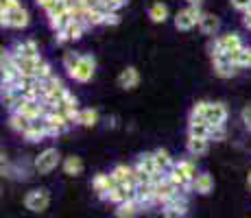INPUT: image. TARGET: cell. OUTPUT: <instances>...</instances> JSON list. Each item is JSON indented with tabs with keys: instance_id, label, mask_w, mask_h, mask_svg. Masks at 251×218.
Returning <instances> with one entry per match:
<instances>
[{
	"instance_id": "20",
	"label": "cell",
	"mask_w": 251,
	"mask_h": 218,
	"mask_svg": "<svg viewBox=\"0 0 251 218\" xmlns=\"http://www.w3.org/2000/svg\"><path fill=\"white\" fill-rule=\"evenodd\" d=\"M138 166L142 168L144 172H149L153 179L155 177H160V174H164V172H160V168H157V164H155V155L153 153H142L138 157Z\"/></svg>"
},
{
	"instance_id": "35",
	"label": "cell",
	"mask_w": 251,
	"mask_h": 218,
	"mask_svg": "<svg viewBox=\"0 0 251 218\" xmlns=\"http://www.w3.org/2000/svg\"><path fill=\"white\" fill-rule=\"evenodd\" d=\"M229 2H231V7H234L236 9V11H249V9H251V0H229Z\"/></svg>"
},
{
	"instance_id": "19",
	"label": "cell",
	"mask_w": 251,
	"mask_h": 218,
	"mask_svg": "<svg viewBox=\"0 0 251 218\" xmlns=\"http://www.w3.org/2000/svg\"><path fill=\"white\" fill-rule=\"evenodd\" d=\"M192 188H195L197 194H210V192L214 190V177L207 172H199L195 183H192Z\"/></svg>"
},
{
	"instance_id": "11",
	"label": "cell",
	"mask_w": 251,
	"mask_h": 218,
	"mask_svg": "<svg viewBox=\"0 0 251 218\" xmlns=\"http://www.w3.org/2000/svg\"><path fill=\"white\" fill-rule=\"evenodd\" d=\"M212 124L205 118H188V138H210Z\"/></svg>"
},
{
	"instance_id": "40",
	"label": "cell",
	"mask_w": 251,
	"mask_h": 218,
	"mask_svg": "<svg viewBox=\"0 0 251 218\" xmlns=\"http://www.w3.org/2000/svg\"><path fill=\"white\" fill-rule=\"evenodd\" d=\"M243 24H245V28H249V31H251V9L243 13Z\"/></svg>"
},
{
	"instance_id": "23",
	"label": "cell",
	"mask_w": 251,
	"mask_h": 218,
	"mask_svg": "<svg viewBox=\"0 0 251 218\" xmlns=\"http://www.w3.org/2000/svg\"><path fill=\"white\" fill-rule=\"evenodd\" d=\"M61 168H64V172L68 174V177H79V174L83 172V162H81V157H76V155H70V157L64 159Z\"/></svg>"
},
{
	"instance_id": "30",
	"label": "cell",
	"mask_w": 251,
	"mask_h": 218,
	"mask_svg": "<svg viewBox=\"0 0 251 218\" xmlns=\"http://www.w3.org/2000/svg\"><path fill=\"white\" fill-rule=\"evenodd\" d=\"M52 74H55V72H52L50 64H48L46 59H42V61H40V66H37L35 79H37V81H44V79H48V76H52Z\"/></svg>"
},
{
	"instance_id": "31",
	"label": "cell",
	"mask_w": 251,
	"mask_h": 218,
	"mask_svg": "<svg viewBox=\"0 0 251 218\" xmlns=\"http://www.w3.org/2000/svg\"><path fill=\"white\" fill-rule=\"evenodd\" d=\"M127 2H129V0H103V4H100V7L107 9V11H118V9H123Z\"/></svg>"
},
{
	"instance_id": "26",
	"label": "cell",
	"mask_w": 251,
	"mask_h": 218,
	"mask_svg": "<svg viewBox=\"0 0 251 218\" xmlns=\"http://www.w3.org/2000/svg\"><path fill=\"white\" fill-rule=\"evenodd\" d=\"M99 111L96 109H92V107H85V109H81L79 111V124L81 127H96L99 124Z\"/></svg>"
},
{
	"instance_id": "39",
	"label": "cell",
	"mask_w": 251,
	"mask_h": 218,
	"mask_svg": "<svg viewBox=\"0 0 251 218\" xmlns=\"http://www.w3.org/2000/svg\"><path fill=\"white\" fill-rule=\"evenodd\" d=\"M81 2H83L88 9H96V7H100V4H103V0H81Z\"/></svg>"
},
{
	"instance_id": "18",
	"label": "cell",
	"mask_w": 251,
	"mask_h": 218,
	"mask_svg": "<svg viewBox=\"0 0 251 218\" xmlns=\"http://www.w3.org/2000/svg\"><path fill=\"white\" fill-rule=\"evenodd\" d=\"M31 122H33V120L26 118V116L20 114V111H11V114H9V127L16 131V133L24 135L28 131V127H31Z\"/></svg>"
},
{
	"instance_id": "12",
	"label": "cell",
	"mask_w": 251,
	"mask_h": 218,
	"mask_svg": "<svg viewBox=\"0 0 251 218\" xmlns=\"http://www.w3.org/2000/svg\"><path fill=\"white\" fill-rule=\"evenodd\" d=\"M11 52L16 57H40V46H37L35 40H22V42H16L11 48Z\"/></svg>"
},
{
	"instance_id": "29",
	"label": "cell",
	"mask_w": 251,
	"mask_h": 218,
	"mask_svg": "<svg viewBox=\"0 0 251 218\" xmlns=\"http://www.w3.org/2000/svg\"><path fill=\"white\" fill-rule=\"evenodd\" d=\"M81 52H76V50H68V52H64V68L68 70V74L72 70H75L76 66H79V61H81Z\"/></svg>"
},
{
	"instance_id": "28",
	"label": "cell",
	"mask_w": 251,
	"mask_h": 218,
	"mask_svg": "<svg viewBox=\"0 0 251 218\" xmlns=\"http://www.w3.org/2000/svg\"><path fill=\"white\" fill-rule=\"evenodd\" d=\"M85 24H88V26H100V24H105V9L103 7L90 9L88 18H85Z\"/></svg>"
},
{
	"instance_id": "6",
	"label": "cell",
	"mask_w": 251,
	"mask_h": 218,
	"mask_svg": "<svg viewBox=\"0 0 251 218\" xmlns=\"http://www.w3.org/2000/svg\"><path fill=\"white\" fill-rule=\"evenodd\" d=\"M44 120H46V124H48V131H50V135H61V133H66V131L72 127L70 120L66 118L64 114H59L57 109H48V114L44 116Z\"/></svg>"
},
{
	"instance_id": "9",
	"label": "cell",
	"mask_w": 251,
	"mask_h": 218,
	"mask_svg": "<svg viewBox=\"0 0 251 218\" xmlns=\"http://www.w3.org/2000/svg\"><path fill=\"white\" fill-rule=\"evenodd\" d=\"M212 64H214L216 76H221V79H231V76H236V74H238V70H240V66H236L227 55L214 57V59H212Z\"/></svg>"
},
{
	"instance_id": "42",
	"label": "cell",
	"mask_w": 251,
	"mask_h": 218,
	"mask_svg": "<svg viewBox=\"0 0 251 218\" xmlns=\"http://www.w3.org/2000/svg\"><path fill=\"white\" fill-rule=\"evenodd\" d=\"M186 2H188V4H195V7H201L205 0H186Z\"/></svg>"
},
{
	"instance_id": "17",
	"label": "cell",
	"mask_w": 251,
	"mask_h": 218,
	"mask_svg": "<svg viewBox=\"0 0 251 218\" xmlns=\"http://www.w3.org/2000/svg\"><path fill=\"white\" fill-rule=\"evenodd\" d=\"M142 212V203L140 201H125L116 207V218H136Z\"/></svg>"
},
{
	"instance_id": "22",
	"label": "cell",
	"mask_w": 251,
	"mask_h": 218,
	"mask_svg": "<svg viewBox=\"0 0 251 218\" xmlns=\"http://www.w3.org/2000/svg\"><path fill=\"white\" fill-rule=\"evenodd\" d=\"M173 168H175L177 172H181L183 177H186L188 181H192V183H195L197 174H199L197 172V164L192 162V159H179V162H175V166Z\"/></svg>"
},
{
	"instance_id": "1",
	"label": "cell",
	"mask_w": 251,
	"mask_h": 218,
	"mask_svg": "<svg viewBox=\"0 0 251 218\" xmlns=\"http://www.w3.org/2000/svg\"><path fill=\"white\" fill-rule=\"evenodd\" d=\"M201 16H203L201 7L188 4V7H183V9L177 11V16H175V28H177V31H190V28L199 26Z\"/></svg>"
},
{
	"instance_id": "10",
	"label": "cell",
	"mask_w": 251,
	"mask_h": 218,
	"mask_svg": "<svg viewBox=\"0 0 251 218\" xmlns=\"http://www.w3.org/2000/svg\"><path fill=\"white\" fill-rule=\"evenodd\" d=\"M50 138V131H48V124L44 118H37L31 122V127H28V131L24 133V140L26 142H42V140Z\"/></svg>"
},
{
	"instance_id": "14",
	"label": "cell",
	"mask_w": 251,
	"mask_h": 218,
	"mask_svg": "<svg viewBox=\"0 0 251 218\" xmlns=\"http://www.w3.org/2000/svg\"><path fill=\"white\" fill-rule=\"evenodd\" d=\"M199 31L207 37H214L216 33L221 31V20L214 16V13H203L199 20Z\"/></svg>"
},
{
	"instance_id": "36",
	"label": "cell",
	"mask_w": 251,
	"mask_h": 218,
	"mask_svg": "<svg viewBox=\"0 0 251 218\" xmlns=\"http://www.w3.org/2000/svg\"><path fill=\"white\" fill-rule=\"evenodd\" d=\"M210 140H216V142L225 140V127H212V131H210Z\"/></svg>"
},
{
	"instance_id": "32",
	"label": "cell",
	"mask_w": 251,
	"mask_h": 218,
	"mask_svg": "<svg viewBox=\"0 0 251 218\" xmlns=\"http://www.w3.org/2000/svg\"><path fill=\"white\" fill-rule=\"evenodd\" d=\"M18 7H22L20 0H0V13H11Z\"/></svg>"
},
{
	"instance_id": "15",
	"label": "cell",
	"mask_w": 251,
	"mask_h": 218,
	"mask_svg": "<svg viewBox=\"0 0 251 218\" xmlns=\"http://www.w3.org/2000/svg\"><path fill=\"white\" fill-rule=\"evenodd\" d=\"M28 22H31V16H28V11L24 7H18L9 13V28H18V31H22V28L28 26Z\"/></svg>"
},
{
	"instance_id": "7",
	"label": "cell",
	"mask_w": 251,
	"mask_h": 218,
	"mask_svg": "<svg viewBox=\"0 0 251 218\" xmlns=\"http://www.w3.org/2000/svg\"><path fill=\"white\" fill-rule=\"evenodd\" d=\"M227 107L223 103H210L207 100L205 107V120L212 124V127H225V120H227Z\"/></svg>"
},
{
	"instance_id": "5",
	"label": "cell",
	"mask_w": 251,
	"mask_h": 218,
	"mask_svg": "<svg viewBox=\"0 0 251 218\" xmlns=\"http://www.w3.org/2000/svg\"><path fill=\"white\" fill-rule=\"evenodd\" d=\"M188 214V198L183 192H177L171 201L164 203V218H183Z\"/></svg>"
},
{
	"instance_id": "43",
	"label": "cell",
	"mask_w": 251,
	"mask_h": 218,
	"mask_svg": "<svg viewBox=\"0 0 251 218\" xmlns=\"http://www.w3.org/2000/svg\"><path fill=\"white\" fill-rule=\"evenodd\" d=\"M247 186L251 188V170H249V174H247Z\"/></svg>"
},
{
	"instance_id": "37",
	"label": "cell",
	"mask_w": 251,
	"mask_h": 218,
	"mask_svg": "<svg viewBox=\"0 0 251 218\" xmlns=\"http://www.w3.org/2000/svg\"><path fill=\"white\" fill-rule=\"evenodd\" d=\"M240 68H249V70H251V46H245V52H243V61H240Z\"/></svg>"
},
{
	"instance_id": "3",
	"label": "cell",
	"mask_w": 251,
	"mask_h": 218,
	"mask_svg": "<svg viewBox=\"0 0 251 218\" xmlns=\"http://www.w3.org/2000/svg\"><path fill=\"white\" fill-rule=\"evenodd\" d=\"M48 205H50V194L46 188H35L24 196V207L35 212V214H42L44 210H48Z\"/></svg>"
},
{
	"instance_id": "27",
	"label": "cell",
	"mask_w": 251,
	"mask_h": 218,
	"mask_svg": "<svg viewBox=\"0 0 251 218\" xmlns=\"http://www.w3.org/2000/svg\"><path fill=\"white\" fill-rule=\"evenodd\" d=\"M112 177L116 179V183H127L131 181L133 177V166H127V164H118V166L112 170Z\"/></svg>"
},
{
	"instance_id": "13",
	"label": "cell",
	"mask_w": 251,
	"mask_h": 218,
	"mask_svg": "<svg viewBox=\"0 0 251 218\" xmlns=\"http://www.w3.org/2000/svg\"><path fill=\"white\" fill-rule=\"evenodd\" d=\"M138 83H140V72L133 66H127L118 74V87H123V90H136Z\"/></svg>"
},
{
	"instance_id": "4",
	"label": "cell",
	"mask_w": 251,
	"mask_h": 218,
	"mask_svg": "<svg viewBox=\"0 0 251 218\" xmlns=\"http://www.w3.org/2000/svg\"><path fill=\"white\" fill-rule=\"evenodd\" d=\"M94 72H96V59L92 55H83L79 61V66L70 72V76L76 81V83H88V81L94 79Z\"/></svg>"
},
{
	"instance_id": "8",
	"label": "cell",
	"mask_w": 251,
	"mask_h": 218,
	"mask_svg": "<svg viewBox=\"0 0 251 218\" xmlns=\"http://www.w3.org/2000/svg\"><path fill=\"white\" fill-rule=\"evenodd\" d=\"M116 186H118V183H116V179L112 177V172H109V174L99 172L94 179H92V188H94V192H96V194H99L100 198H105V201H107L109 192H112Z\"/></svg>"
},
{
	"instance_id": "38",
	"label": "cell",
	"mask_w": 251,
	"mask_h": 218,
	"mask_svg": "<svg viewBox=\"0 0 251 218\" xmlns=\"http://www.w3.org/2000/svg\"><path fill=\"white\" fill-rule=\"evenodd\" d=\"M55 42H57V44H59V46H61V44L70 42V37L66 35V31H57V35H55Z\"/></svg>"
},
{
	"instance_id": "16",
	"label": "cell",
	"mask_w": 251,
	"mask_h": 218,
	"mask_svg": "<svg viewBox=\"0 0 251 218\" xmlns=\"http://www.w3.org/2000/svg\"><path fill=\"white\" fill-rule=\"evenodd\" d=\"M186 148L190 153V157H203L210 148V138H188Z\"/></svg>"
},
{
	"instance_id": "24",
	"label": "cell",
	"mask_w": 251,
	"mask_h": 218,
	"mask_svg": "<svg viewBox=\"0 0 251 218\" xmlns=\"http://www.w3.org/2000/svg\"><path fill=\"white\" fill-rule=\"evenodd\" d=\"M149 18L155 24H164L168 20V7L164 2H153L151 7H149Z\"/></svg>"
},
{
	"instance_id": "25",
	"label": "cell",
	"mask_w": 251,
	"mask_h": 218,
	"mask_svg": "<svg viewBox=\"0 0 251 218\" xmlns=\"http://www.w3.org/2000/svg\"><path fill=\"white\" fill-rule=\"evenodd\" d=\"M85 28H90L85 22H79V20H70L68 22V26L64 28L66 31V35L70 37V42H76V40H81L83 37V33H85Z\"/></svg>"
},
{
	"instance_id": "33",
	"label": "cell",
	"mask_w": 251,
	"mask_h": 218,
	"mask_svg": "<svg viewBox=\"0 0 251 218\" xmlns=\"http://www.w3.org/2000/svg\"><path fill=\"white\" fill-rule=\"evenodd\" d=\"M105 24H107V26L120 24V13L118 11H107V9H105Z\"/></svg>"
},
{
	"instance_id": "34",
	"label": "cell",
	"mask_w": 251,
	"mask_h": 218,
	"mask_svg": "<svg viewBox=\"0 0 251 218\" xmlns=\"http://www.w3.org/2000/svg\"><path fill=\"white\" fill-rule=\"evenodd\" d=\"M240 120L247 127V131H251V105H245L243 111H240Z\"/></svg>"
},
{
	"instance_id": "21",
	"label": "cell",
	"mask_w": 251,
	"mask_h": 218,
	"mask_svg": "<svg viewBox=\"0 0 251 218\" xmlns=\"http://www.w3.org/2000/svg\"><path fill=\"white\" fill-rule=\"evenodd\" d=\"M153 155H155V164L157 168H160V172L168 174L173 170V166H175V159L171 157V153L166 151V148H157V151H153Z\"/></svg>"
},
{
	"instance_id": "2",
	"label": "cell",
	"mask_w": 251,
	"mask_h": 218,
	"mask_svg": "<svg viewBox=\"0 0 251 218\" xmlns=\"http://www.w3.org/2000/svg\"><path fill=\"white\" fill-rule=\"evenodd\" d=\"M61 164V155L57 148H44L40 155L35 157V162H33V168H35L40 174H48L52 172L57 166Z\"/></svg>"
},
{
	"instance_id": "41",
	"label": "cell",
	"mask_w": 251,
	"mask_h": 218,
	"mask_svg": "<svg viewBox=\"0 0 251 218\" xmlns=\"http://www.w3.org/2000/svg\"><path fill=\"white\" fill-rule=\"evenodd\" d=\"M52 2H55V0H35V4H37V7H40V9H44V11H46L48 7H50Z\"/></svg>"
}]
</instances>
